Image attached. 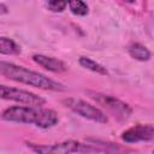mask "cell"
Returning <instances> with one entry per match:
<instances>
[{"mask_svg": "<svg viewBox=\"0 0 154 154\" xmlns=\"http://www.w3.org/2000/svg\"><path fill=\"white\" fill-rule=\"evenodd\" d=\"M0 118L6 122L29 124L40 129H49L59 123L58 113L54 109L38 106H11L1 112Z\"/></svg>", "mask_w": 154, "mask_h": 154, "instance_id": "1", "label": "cell"}, {"mask_svg": "<svg viewBox=\"0 0 154 154\" xmlns=\"http://www.w3.org/2000/svg\"><path fill=\"white\" fill-rule=\"evenodd\" d=\"M0 75L5 76L6 78L26 84L30 87H35L43 90H52V91H65L66 88L63 83L54 81L40 72L29 70L24 66L16 65L8 61H0Z\"/></svg>", "mask_w": 154, "mask_h": 154, "instance_id": "2", "label": "cell"}, {"mask_svg": "<svg viewBox=\"0 0 154 154\" xmlns=\"http://www.w3.org/2000/svg\"><path fill=\"white\" fill-rule=\"evenodd\" d=\"M26 146L35 154H77V153L95 152V148L90 142L83 143L76 140H66L52 144H37V143L26 142Z\"/></svg>", "mask_w": 154, "mask_h": 154, "instance_id": "3", "label": "cell"}, {"mask_svg": "<svg viewBox=\"0 0 154 154\" xmlns=\"http://www.w3.org/2000/svg\"><path fill=\"white\" fill-rule=\"evenodd\" d=\"M87 94L96 103H99L100 106L106 108L108 112H111L118 120H126L130 118V116L132 113L131 106L129 103L117 99L116 96L102 94L99 91H91V90H88Z\"/></svg>", "mask_w": 154, "mask_h": 154, "instance_id": "4", "label": "cell"}, {"mask_svg": "<svg viewBox=\"0 0 154 154\" xmlns=\"http://www.w3.org/2000/svg\"><path fill=\"white\" fill-rule=\"evenodd\" d=\"M63 105L71 109L73 113L78 114L79 117L91 120L94 123L99 124H106L108 123V118L106 113H103L99 107L82 100V99H76V97H66L63 101Z\"/></svg>", "mask_w": 154, "mask_h": 154, "instance_id": "5", "label": "cell"}, {"mask_svg": "<svg viewBox=\"0 0 154 154\" xmlns=\"http://www.w3.org/2000/svg\"><path fill=\"white\" fill-rule=\"evenodd\" d=\"M0 100L14 101L25 106H38V107H42L46 103V100L35 93L4 84H0Z\"/></svg>", "mask_w": 154, "mask_h": 154, "instance_id": "6", "label": "cell"}, {"mask_svg": "<svg viewBox=\"0 0 154 154\" xmlns=\"http://www.w3.org/2000/svg\"><path fill=\"white\" fill-rule=\"evenodd\" d=\"M120 137L125 143L149 142L154 138V126L152 124H136L123 131Z\"/></svg>", "mask_w": 154, "mask_h": 154, "instance_id": "7", "label": "cell"}, {"mask_svg": "<svg viewBox=\"0 0 154 154\" xmlns=\"http://www.w3.org/2000/svg\"><path fill=\"white\" fill-rule=\"evenodd\" d=\"M32 60L41 67L54 72V73H63L67 70V65L61 61L58 58L54 57H49V55H45V54H34L32 55Z\"/></svg>", "mask_w": 154, "mask_h": 154, "instance_id": "8", "label": "cell"}, {"mask_svg": "<svg viewBox=\"0 0 154 154\" xmlns=\"http://www.w3.org/2000/svg\"><path fill=\"white\" fill-rule=\"evenodd\" d=\"M128 52H129L131 58H134V59H136L138 61H148L152 58L150 51L146 46H143L141 43H137V42L136 43H131L129 46V48H128Z\"/></svg>", "mask_w": 154, "mask_h": 154, "instance_id": "9", "label": "cell"}, {"mask_svg": "<svg viewBox=\"0 0 154 154\" xmlns=\"http://www.w3.org/2000/svg\"><path fill=\"white\" fill-rule=\"evenodd\" d=\"M20 47L10 37L0 36V54L4 55H18Z\"/></svg>", "mask_w": 154, "mask_h": 154, "instance_id": "10", "label": "cell"}, {"mask_svg": "<svg viewBox=\"0 0 154 154\" xmlns=\"http://www.w3.org/2000/svg\"><path fill=\"white\" fill-rule=\"evenodd\" d=\"M78 63L84 69L90 70V71H93V72H95L97 75H102V76H107L108 75V71H107V69L103 65L96 63L95 60H93V59H90L88 57H79Z\"/></svg>", "mask_w": 154, "mask_h": 154, "instance_id": "11", "label": "cell"}, {"mask_svg": "<svg viewBox=\"0 0 154 154\" xmlns=\"http://www.w3.org/2000/svg\"><path fill=\"white\" fill-rule=\"evenodd\" d=\"M67 6L71 11L72 14L75 16H79V17H84L88 14L89 12V8H88V5L84 2V1H81V0H75V1H70L67 2Z\"/></svg>", "mask_w": 154, "mask_h": 154, "instance_id": "12", "label": "cell"}, {"mask_svg": "<svg viewBox=\"0 0 154 154\" xmlns=\"http://www.w3.org/2000/svg\"><path fill=\"white\" fill-rule=\"evenodd\" d=\"M46 5H47V8L49 11H52V12H63L65 10V7L67 6V2L52 0V1H48Z\"/></svg>", "mask_w": 154, "mask_h": 154, "instance_id": "13", "label": "cell"}, {"mask_svg": "<svg viewBox=\"0 0 154 154\" xmlns=\"http://www.w3.org/2000/svg\"><path fill=\"white\" fill-rule=\"evenodd\" d=\"M7 6L5 4H0V13H6L7 12Z\"/></svg>", "mask_w": 154, "mask_h": 154, "instance_id": "14", "label": "cell"}]
</instances>
